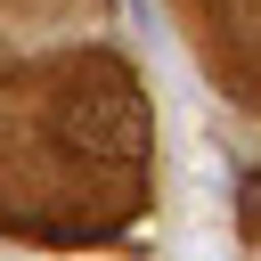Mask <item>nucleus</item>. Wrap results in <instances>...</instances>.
I'll list each match as a JSON object with an SVG mask.
<instances>
[{"label": "nucleus", "instance_id": "f257e3e1", "mask_svg": "<svg viewBox=\"0 0 261 261\" xmlns=\"http://www.w3.org/2000/svg\"><path fill=\"white\" fill-rule=\"evenodd\" d=\"M155 188V122L130 57L57 49L0 73V237L98 245Z\"/></svg>", "mask_w": 261, "mask_h": 261}, {"label": "nucleus", "instance_id": "f03ea898", "mask_svg": "<svg viewBox=\"0 0 261 261\" xmlns=\"http://www.w3.org/2000/svg\"><path fill=\"white\" fill-rule=\"evenodd\" d=\"M196 65L245 106L261 114V0H171Z\"/></svg>", "mask_w": 261, "mask_h": 261}, {"label": "nucleus", "instance_id": "7ed1b4c3", "mask_svg": "<svg viewBox=\"0 0 261 261\" xmlns=\"http://www.w3.org/2000/svg\"><path fill=\"white\" fill-rule=\"evenodd\" d=\"M98 0H0V16L16 24H65V16H90Z\"/></svg>", "mask_w": 261, "mask_h": 261}, {"label": "nucleus", "instance_id": "20e7f679", "mask_svg": "<svg viewBox=\"0 0 261 261\" xmlns=\"http://www.w3.org/2000/svg\"><path fill=\"white\" fill-rule=\"evenodd\" d=\"M245 237H261V179H245Z\"/></svg>", "mask_w": 261, "mask_h": 261}]
</instances>
